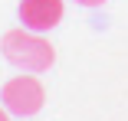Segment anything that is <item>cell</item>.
I'll list each match as a JSON object with an SVG mask.
<instances>
[{"label": "cell", "mask_w": 128, "mask_h": 121, "mask_svg": "<svg viewBox=\"0 0 128 121\" xmlns=\"http://www.w3.org/2000/svg\"><path fill=\"white\" fill-rule=\"evenodd\" d=\"M0 49H4L7 62H13L23 72H46L56 62V49L49 46V39H43L36 30H10L0 39Z\"/></svg>", "instance_id": "cell-1"}, {"label": "cell", "mask_w": 128, "mask_h": 121, "mask_svg": "<svg viewBox=\"0 0 128 121\" xmlns=\"http://www.w3.org/2000/svg\"><path fill=\"white\" fill-rule=\"evenodd\" d=\"M0 102H4V108L10 115H20V118H30L43 108L46 102V88L36 75H16L4 85V92H0Z\"/></svg>", "instance_id": "cell-2"}, {"label": "cell", "mask_w": 128, "mask_h": 121, "mask_svg": "<svg viewBox=\"0 0 128 121\" xmlns=\"http://www.w3.org/2000/svg\"><path fill=\"white\" fill-rule=\"evenodd\" d=\"M62 20V0H20V23L26 30L46 33Z\"/></svg>", "instance_id": "cell-3"}, {"label": "cell", "mask_w": 128, "mask_h": 121, "mask_svg": "<svg viewBox=\"0 0 128 121\" xmlns=\"http://www.w3.org/2000/svg\"><path fill=\"white\" fill-rule=\"evenodd\" d=\"M76 3H82V7H98V3H105V0H76Z\"/></svg>", "instance_id": "cell-4"}, {"label": "cell", "mask_w": 128, "mask_h": 121, "mask_svg": "<svg viewBox=\"0 0 128 121\" xmlns=\"http://www.w3.org/2000/svg\"><path fill=\"white\" fill-rule=\"evenodd\" d=\"M0 121H10V111H7L4 105H0Z\"/></svg>", "instance_id": "cell-5"}]
</instances>
